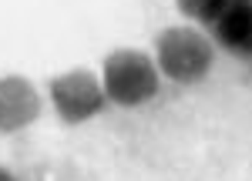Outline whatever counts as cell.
<instances>
[{
  "label": "cell",
  "instance_id": "obj_4",
  "mask_svg": "<svg viewBox=\"0 0 252 181\" xmlns=\"http://www.w3.org/2000/svg\"><path fill=\"white\" fill-rule=\"evenodd\" d=\"M40 118V94L27 78H0V134H14Z\"/></svg>",
  "mask_w": 252,
  "mask_h": 181
},
{
  "label": "cell",
  "instance_id": "obj_5",
  "mask_svg": "<svg viewBox=\"0 0 252 181\" xmlns=\"http://www.w3.org/2000/svg\"><path fill=\"white\" fill-rule=\"evenodd\" d=\"M215 40L239 57H252V0H232L212 24Z\"/></svg>",
  "mask_w": 252,
  "mask_h": 181
},
{
  "label": "cell",
  "instance_id": "obj_3",
  "mask_svg": "<svg viewBox=\"0 0 252 181\" xmlns=\"http://www.w3.org/2000/svg\"><path fill=\"white\" fill-rule=\"evenodd\" d=\"M51 101H54V111L64 124H81V121H91L104 107V87L91 71H67L51 78Z\"/></svg>",
  "mask_w": 252,
  "mask_h": 181
},
{
  "label": "cell",
  "instance_id": "obj_2",
  "mask_svg": "<svg viewBox=\"0 0 252 181\" xmlns=\"http://www.w3.org/2000/svg\"><path fill=\"white\" fill-rule=\"evenodd\" d=\"M155 64H158V74L178 80V84H198L212 71L215 47L202 30H195L189 24L168 27L155 40Z\"/></svg>",
  "mask_w": 252,
  "mask_h": 181
},
{
  "label": "cell",
  "instance_id": "obj_6",
  "mask_svg": "<svg viewBox=\"0 0 252 181\" xmlns=\"http://www.w3.org/2000/svg\"><path fill=\"white\" fill-rule=\"evenodd\" d=\"M175 3H178V10L189 20H198V24H209L212 27L232 0H175Z\"/></svg>",
  "mask_w": 252,
  "mask_h": 181
},
{
  "label": "cell",
  "instance_id": "obj_1",
  "mask_svg": "<svg viewBox=\"0 0 252 181\" xmlns=\"http://www.w3.org/2000/svg\"><path fill=\"white\" fill-rule=\"evenodd\" d=\"M101 87L108 101H115L121 107H138L158 94L161 74H158L155 57H148L145 51H135V47H121L104 57Z\"/></svg>",
  "mask_w": 252,
  "mask_h": 181
},
{
  "label": "cell",
  "instance_id": "obj_7",
  "mask_svg": "<svg viewBox=\"0 0 252 181\" xmlns=\"http://www.w3.org/2000/svg\"><path fill=\"white\" fill-rule=\"evenodd\" d=\"M0 181H17V178H14V175H10L7 168H0Z\"/></svg>",
  "mask_w": 252,
  "mask_h": 181
}]
</instances>
